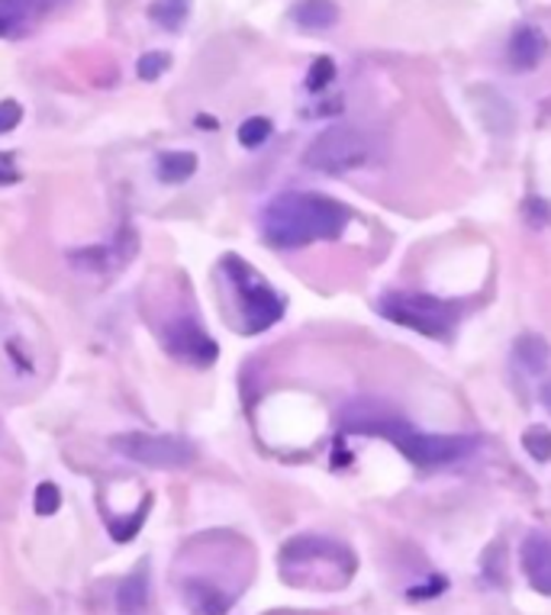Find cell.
<instances>
[{"instance_id": "1", "label": "cell", "mask_w": 551, "mask_h": 615, "mask_svg": "<svg viewBox=\"0 0 551 615\" xmlns=\"http://www.w3.org/2000/svg\"><path fill=\"white\" fill-rule=\"evenodd\" d=\"M348 226V209L313 191L281 194L261 213V236L274 248H303L313 242H333Z\"/></svg>"}, {"instance_id": "2", "label": "cell", "mask_w": 551, "mask_h": 615, "mask_svg": "<svg viewBox=\"0 0 551 615\" xmlns=\"http://www.w3.org/2000/svg\"><path fill=\"white\" fill-rule=\"evenodd\" d=\"M378 310L383 320L413 328L429 338H449L458 326V306L439 296H429V293H407V290L383 293Z\"/></svg>"}, {"instance_id": "3", "label": "cell", "mask_w": 551, "mask_h": 615, "mask_svg": "<svg viewBox=\"0 0 551 615\" xmlns=\"http://www.w3.org/2000/svg\"><path fill=\"white\" fill-rule=\"evenodd\" d=\"M223 271L229 274V284L239 296V313H242V328L255 335V332H264L271 328L281 316H284V296L271 288L255 268H249L242 258L236 255H226L223 261Z\"/></svg>"}, {"instance_id": "4", "label": "cell", "mask_w": 551, "mask_h": 615, "mask_svg": "<svg viewBox=\"0 0 551 615\" xmlns=\"http://www.w3.org/2000/svg\"><path fill=\"white\" fill-rule=\"evenodd\" d=\"M368 159H371V145L352 126L323 129L303 152V164L310 171H320V174H345V171H355V168L368 164Z\"/></svg>"}, {"instance_id": "5", "label": "cell", "mask_w": 551, "mask_h": 615, "mask_svg": "<svg viewBox=\"0 0 551 615\" xmlns=\"http://www.w3.org/2000/svg\"><path fill=\"white\" fill-rule=\"evenodd\" d=\"M114 449L123 454L127 461H136L142 467H155V471H174V467H187L197 452L187 439L177 435H152V432H127L114 439Z\"/></svg>"}, {"instance_id": "6", "label": "cell", "mask_w": 551, "mask_h": 615, "mask_svg": "<svg viewBox=\"0 0 551 615\" xmlns=\"http://www.w3.org/2000/svg\"><path fill=\"white\" fill-rule=\"evenodd\" d=\"M162 342H165L171 358L187 362V365H197V368H210L213 362H216V355H219L210 332L201 326V323H194V320L171 323L165 328V335H162Z\"/></svg>"}, {"instance_id": "7", "label": "cell", "mask_w": 551, "mask_h": 615, "mask_svg": "<svg viewBox=\"0 0 551 615\" xmlns=\"http://www.w3.org/2000/svg\"><path fill=\"white\" fill-rule=\"evenodd\" d=\"M62 0H0V40L30 33Z\"/></svg>"}, {"instance_id": "8", "label": "cell", "mask_w": 551, "mask_h": 615, "mask_svg": "<svg viewBox=\"0 0 551 615\" xmlns=\"http://www.w3.org/2000/svg\"><path fill=\"white\" fill-rule=\"evenodd\" d=\"M549 55V36L539 26H519L509 36L507 58L516 72H532L536 65H542Z\"/></svg>"}, {"instance_id": "9", "label": "cell", "mask_w": 551, "mask_h": 615, "mask_svg": "<svg viewBox=\"0 0 551 615\" xmlns=\"http://www.w3.org/2000/svg\"><path fill=\"white\" fill-rule=\"evenodd\" d=\"M522 574L526 580L539 590V593H545L551 596V541L545 535L532 532L526 535V541H522Z\"/></svg>"}, {"instance_id": "10", "label": "cell", "mask_w": 551, "mask_h": 615, "mask_svg": "<svg viewBox=\"0 0 551 615\" xmlns=\"http://www.w3.org/2000/svg\"><path fill=\"white\" fill-rule=\"evenodd\" d=\"M184 600L197 615H226L233 606V600L207 580H187L184 583Z\"/></svg>"}, {"instance_id": "11", "label": "cell", "mask_w": 551, "mask_h": 615, "mask_svg": "<svg viewBox=\"0 0 551 615\" xmlns=\"http://www.w3.org/2000/svg\"><path fill=\"white\" fill-rule=\"evenodd\" d=\"M117 609L120 615H145L149 609V571L139 564L117 590Z\"/></svg>"}, {"instance_id": "12", "label": "cell", "mask_w": 551, "mask_h": 615, "mask_svg": "<svg viewBox=\"0 0 551 615\" xmlns=\"http://www.w3.org/2000/svg\"><path fill=\"white\" fill-rule=\"evenodd\" d=\"M291 17L303 30H333L339 23V7L336 0H298Z\"/></svg>"}, {"instance_id": "13", "label": "cell", "mask_w": 551, "mask_h": 615, "mask_svg": "<svg viewBox=\"0 0 551 615\" xmlns=\"http://www.w3.org/2000/svg\"><path fill=\"white\" fill-rule=\"evenodd\" d=\"M512 355H516L519 368H526L529 374H542V370L549 368V342L542 335H536V332L519 335Z\"/></svg>"}, {"instance_id": "14", "label": "cell", "mask_w": 551, "mask_h": 615, "mask_svg": "<svg viewBox=\"0 0 551 615\" xmlns=\"http://www.w3.org/2000/svg\"><path fill=\"white\" fill-rule=\"evenodd\" d=\"M155 171H159L162 184H184L197 171V155L194 152H162L155 162Z\"/></svg>"}, {"instance_id": "15", "label": "cell", "mask_w": 551, "mask_h": 615, "mask_svg": "<svg viewBox=\"0 0 551 615\" xmlns=\"http://www.w3.org/2000/svg\"><path fill=\"white\" fill-rule=\"evenodd\" d=\"M187 13H191V0H152V7H149V17L162 30H181Z\"/></svg>"}, {"instance_id": "16", "label": "cell", "mask_w": 551, "mask_h": 615, "mask_svg": "<svg viewBox=\"0 0 551 615\" xmlns=\"http://www.w3.org/2000/svg\"><path fill=\"white\" fill-rule=\"evenodd\" d=\"M522 449L532 454L536 461H551V429L532 425L529 432H522Z\"/></svg>"}, {"instance_id": "17", "label": "cell", "mask_w": 551, "mask_h": 615, "mask_svg": "<svg viewBox=\"0 0 551 615\" xmlns=\"http://www.w3.org/2000/svg\"><path fill=\"white\" fill-rule=\"evenodd\" d=\"M169 68H171L169 52H145V55L139 58V65H136V72H139L142 82H159Z\"/></svg>"}, {"instance_id": "18", "label": "cell", "mask_w": 551, "mask_h": 615, "mask_svg": "<svg viewBox=\"0 0 551 615\" xmlns=\"http://www.w3.org/2000/svg\"><path fill=\"white\" fill-rule=\"evenodd\" d=\"M336 78V62L329 58V55H323V58H316L313 65H310V75H306V87L316 94V90H326L329 84Z\"/></svg>"}, {"instance_id": "19", "label": "cell", "mask_w": 551, "mask_h": 615, "mask_svg": "<svg viewBox=\"0 0 551 615\" xmlns=\"http://www.w3.org/2000/svg\"><path fill=\"white\" fill-rule=\"evenodd\" d=\"M268 136H271V120H264V117H252L239 126V142L246 149H258L261 142H268Z\"/></svg>"}, {"instance_id": "20", "label": "cell", "mask_w": 551, "mask_h": 615, "mask_svg": "<svg viewBox=\"0 0 551 615\" xmlns=\"http://www.w3.org/2000/svg\"><path fill=\"white\" fill-rule=\"evenodd\" d=\"M33 506H36V516H55L58 506H62V490L55 484H40Z\"/></svg>"}, {"instance_id": "21", "label": "cell", "mask_w": 551, "mask_h": 615, "mask_svg": "<svg viewBox=\"0 0 551 615\" xmlns=\"http://www.w3.org/2000/svg\"><path fill=\"white\" fill-rule=\"evenodd\" d=\"M149 506H152V499L145 496V499H142V506L132 512V522H129V526H114V522H110V535H114V541H129V538H136V532H139V529H142V522H145Z\"/></svg>"}, {"instance_id": "22", "label": "cell", "mask_w": 551, "mask_h": 615, "mask_svg": "<svg viewBox=\"0 0 551 615\" xmlns=\"http://www.w3.org/2000/svg\"><path fill=\"white\" fill-rule=\"evenodd\" d=\"M20 120H23V107L17 100H3L0 104V136L3 132H13L20 126Z\"/></svg>"}, {"instance_id": "23", "label": "cell", "mask_w": 551, "mask_h": 615, "mask_svg": "<svg viewBox=\"0 0 551 615\" xmlns=\"http://www.w3.org/2000/svg\"><path fill=\"white\" fill-rule=\"evenodd\" d=\"M17 181H20V171L13 164V155L0 152V184H17Z\"/></svg>"}, {"instance_id": "24", "label": "cell", "mask_w": 551, "mask_h": 615, "mask_svg": "<svg viewBox=\"0 0 551 615\" xmlns=\"http://www.w3.org/2000/svg\"><path fill=\"white\" fill-rule=\"evenodd\" d=\"M526 216H532L536 223H545L551 216V206L545 201H539V197H532V201H526Z\"/></svg>"}, {"instance_id": "25", "label": "cell", "mask_w": 551, "mask_h": 615, "mask_svg": "<svg viewBox=\"0 0 551 615\" xmlns=\"http://www.w3.org/2000/svg\"><path fill=\"white\" fill-rule=\"evenodd\" d=\"M542 403H545V407H549V410H551V380H549V384H545V390H542Z\"/></svg>"}]
</instances>
